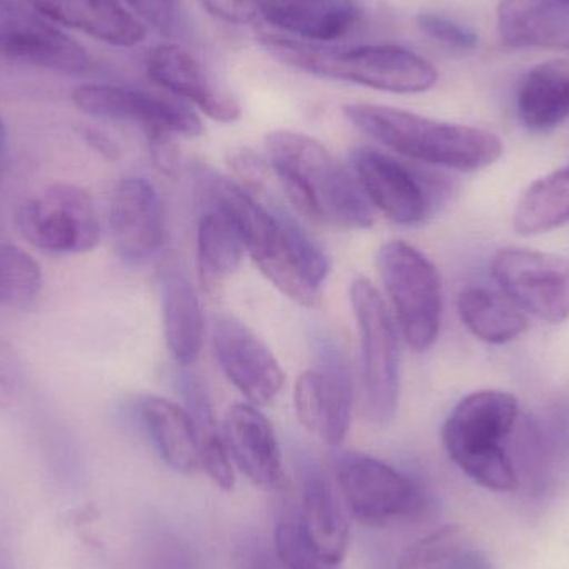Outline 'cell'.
<instances>
[{
    "label": "cell",
    "instance_id": "obj_27",
    "mask_svg": "<svg viewBox=\"0 0 569 569\" xmlns=\"http://www.w3.org/2000/svg\"><path fill=\"white\" fill-rule=\"evenodd\" d=\"M458 313L468 330L491 345H503L527 331L521 308L505 293L487 287L463 288L458 295Z\"/></svg>",
    "mask_w": 569,
    "mask_h": 569
},
{
    "label": "cell",
    "instance_id": "obj_14",
    "mask_svg": "<svg viewBox=\"0 0 569 569\" xmlns=\"http://www.w3.org/2000/svg\"><path fill=\"white\" fill-rule=\"evenodd\" d=\"M213 353L227 380L256 407L272 403L284 383L269 345L239 318L222 315L212 328Z\"/></svg>",
    "mask_w": 569,
    "mask_h": 569
},
{
    "label": "cell",
    "instance_id": "obj_29",
    "mask_svg": "<svg viewBox=\"0 0 569 569\" xmlns=\"http://www.w3.org/2000/svg\"><path fill=\"white\" fill-rule=\"evenodd\" d=\"M398 569H491L461 527L448 525L408 548Z\"/></svg>",
    "mask_w": 569,
    "mask_h": 569
},
{
    "label": "cell",
    "instance_id": "obj_38",
    "mask_svg": "<svg viewBox=\"0 0 569 569\" xmlns=\"http://www.w3.org/2000/svg\"><path fill=\"white\" fill-rule=\"evenodd\" d=\"M16 400V390L13 385L6 377H0V408L10 407Z\"/></svg>",
    "mask_w": 569,
    "mask_h": 569
},
{
    "label": "cell",
    "instance_id": "obj_10",
    "mask_svg": "<svg viewBox=\"0 0 569 569\" xmlns=\"http://www.w3.org/2000/svg\"><path fill=\"white\" fill-rule=\"evenodd\" d=\"M318 367L303 371L295 381L293 405L300 423L311 435L340 447L350 431L353 381L340 348L327 337L315 343Z\"/></svg>",
    "mask_w": 569,
    "mask_h": 569
},
{
    "label": "cell",
    "instance_id": "obj_24",
    "mask_svg": "<svg viewBox=\"0 0 569 569\" xmlns=\"http://www.w3.org/2000/svg\"><path fill=\"white\" fill-rule=\"evenodd\" d=\"M297 525L305 543L318 557L333 567L343 560L350 543L347 515L337 491L320 475L308 478Z\"/></svg>",
    "mask_w": 569,
    "mask_h": 569
},
{
    "label": "cell",
    "instance_id": "obj_35",
    "mask_svg": "<svg viewBox=\"0 0 569 569\" xmlns=\"http://www.w3.org/2000/svg\"><path fill=\"white\" fill-rule=\"evenodd\" d=\"M199 2L207 12L233 26H247L259 19L257 0H199Z\"/></svg>",
    "mask_w": 569,
    "mask_h": 569
},
{
    "label": "cell",
    "instance_id": "obj_11",
    "mask_svg": "<svg viewBox=\"0 0 569 569\" xmlns=\"http://www.w3.org/2000/svg\"><path fill=\"white\" fill-rule=\"evenodd\" d=\"M491 276L521 310L548 323L569 318V259L527 249H503Z\"/></svg>",
    "mask_w": 569,
    "mask_h": 569
},
{
    "label": "cell",
    "instance_id": "obj_28",
    "mask_svg": "<svg viewBox=\"0 0 569 569\" xmlns=\"http://www.w3.org/2000/svg\"><path fill=\"white\" fill-rule=\"evenodd\" d=\"M569 223V163L563 169L537 180L518 202L515 230L531 237Z\"/></svg>",
    "mask_w": 569,
    "mask_h": 569
},
{
    "label": "cell",
    "instance_id": "obj_5",
    "mask_svg": "<svg viewBox=\"0 0 569 569\" xmlns=\"http://www.w3.org/2000/svg\"><path fill=\"white\" fill-rule=\"evenodd\" d=\"M518 401L507 391L465 397L447 418L443 443L468 478L491 491L517 488L518 475L505 443L517 427Z\"/></svg>",
    "mask_w": 569,
    "mask_h": 569
},
{
    "label": "cell",
    "instance_id": "obj_7",
    "mask_svg": "<svg viewBox=\"0 0 569 569\" xmlns=\"http://www.w3.org/2000/svg\"><path fill=\"white\" fill-rule=\"evenodd\" d=\"M350 303L360 338L363 410L370 423L385 427L400 401V348L388 305L368 279L353 280Z\"/></svg>",
    "mask_w": 569,
    "mask_h": 569
},
{
    "label": "cell",
    "instance_id": "obj_8",
    "mask_svg": "<svg viewBox=\"0 0 569 569\" xmlns=\"http://www.w3.org/2000/svg\"><path fill=\"white\" fill-rule=\"evenodd\" d=\"M337 478L351 515L370 528L408 523L427 507L423 491L410 477L368 455H343Z\"/></svg>",
    "mask_w": 569,
    "mask_h": 569
},
{
    "label": "cell",
    "instance_id": "obj_2",
    "mask_svg": "<svg viewBox=\"0 0 569 569\" xmlns=\"http://www.w3.org/2000/svg\"><path fill=\"white\" fill-rule=\"evenodd\" d=\"M270 169L291 206L315 222L347 230L373 226L375 210L357 179L307 133L273 130L266 137Z\"/></svg>",
    "mask_w": 569,
    "mask_h": 569
},
{
    "label": "cell",
    "instance_id": "obj_13",
    "mask_svg": "<svg viewBox=\"0 0 569 569\" xmlns=\"http://www.w3.org/2000/svg\"><path fill=\"white\" fill-rule=\"evenodd\" d=\"M351 173L375 209L398 226H420L430 217L433 197L427 180L395 157L358 147L350 152Z\"/></svg>",
    "mask_w": 569,
    "mask_h": 569
},
{
    "label": "cell",
    "instance_id": "obj_36",
    "mask_svg": "<svg viewBox=\"0 0 569 569\" xmlns=\"http://www.w3.org/2000/svg\"><path fill=\"white\" fill-rule=\"evenodd\" d=\"M83 140L96 150L97 153L107 160H117L120 157V147L112 137L107 133L100 132L97 129H90V127H83L82 130Z\"/></svg>",
    "mask_w": 569,
    "mask_h": 569
},
{
    "label": "cell",
    "instance_id": "obj_22",
    "mask_svg": "<svg viewBox=\"0 0 569 569\" xmlns=\"http://www.w3.org/2000/svg\"><path fill=\"white\" fill-rule=\"evenodd\" d=\"M498 30L513 49L569 50V0H501Z\"/></svg>",
    "mask_w": 569,
    "mask_h": 569
},
{
    "label": "cell",
    "instance_id": "obj_19",
    "mask_svg": "<svg viewBox=\"0 0 569 569\" xmlns=\"http://www.w3.org/2000/svg\"><path fill=\"white\" fill-rule=\"evenodd\" d=\"M259 19L291 39L330 43L343 39L361 22L353 0H257Z\"/></svg>",
    "mask_w": 569,
    "mask_h": 569
},
{
    "label": "cell",
    "instance_id": "obj_18",
    "mask_svg": "<svg viewBox=\"0 0 569 569\" xmlns=\"http://www.w3.org/2000/svg\"><path fill=\"white\" fill-rule=\"evenodd\" d=\"M223 440L232 463L257 487L273 490L283 483V461L272 423L259 407L236 403L223 418Z\"/></svg>",
    "mask_w": 569,
    "mask_h": 569
},
{
    "label": "cell",
    "instance_id": "obj_34",
    "mask_svg": "<svg viewBox=\"0 0 569 569\" xmlns=\"http://www.w3.org/2000/svg\"><path fill=\"white\" fill-rule=\"evenodd\" d=\"M233 569H287L276 547L256 537H243L232 551Z\"/></svg>",
    "mask_w": 569,
    "mask_h": 569
},
{
    "label": "cell",
    "instance_id": "obj_15",
    "mask_svg": "<svg viewBox=\"0 0 569 569\" xmlns=\"http://www.w3.org/2000/svg\"><path fill=\"white\" fill-rule=\"evenodd\" d=\"M0 53L72 76L92 67L89 53L77 40L13 0H0Z\"/></svg>",
    "mask_w": 569,
    "mask_h": 569
},
{
    "label": "cell",
    "instance_id": "obj_20",
    "mask_svg": "<svg viewBox=\"0 0 569 569\" xmlns=\"http://www.w3.org/2000/svg\"><path fill=\"white\" fill-rule=\"evenodd\" d=\"M40 16L113 47H136L147 27L119 0H26Z\"/></svg>",
    "mask_w": 569,
    "mask_h": 569
},
{
    "label": "cell",
    "instance_id": "obj_6",
    "mask_svg": "<svg viewBox=\"0 0 569 569\" xmlns=\"http://www.w3.org/2000/svg\"><path fill=\"white\" fill-rule=\"evenodd\" d=\"M377 267L401 337L411 350L425 353L440 335L443 313L437 267L420 250L401 240L381 247Z\"/></svg>",
    "mask_w": 569,
    "mask_h": 569
},
{
    "label": "cell",
    "instance_id": "obj_12",
    "mask_svg": "<svg viewBox=\"0 0 569 569\" xmlns=\"http://www.w3.org/2000/svg\"><path fill=\"white\" fill-rule=\"evenodd\" d=\"M77 109L96 119L137 123L149 133L173 137H199L203 133L200 117L176 97L157 96L143 90L109 83H83L72 93Z\"/></svg>",
    "mask_w": 569,
    "mask_h": 569
},
{
    "label": "cell",
    "instance_id": "obj_26",
    "mask_svg": "<svg viewBox=\"0 0 569 569\" xmlns=\"http://www.w3.org/2000/svg\"><path fill=\"white\" fill-rule=\"evenodd\" d=\"M242 237L229 217L216 209L203 213L197 230V273L207 295L219 293L242 266Z\"/></svg>",
    "mask_w": 569,
    "mask_h": 569
},
{
    "label": "cell",
    "instance_id": "obj_30",
    "mask_svg": "<svg viewBox=\"0 0 569 569\" xmlns=\"http://www.w3.org/2000/svg\"><path fill=\"white\" fill-rule=\"evenodd\" d=\"M42 284V270L29 253L0 246V305L26 310L39 300Z\"/></svg>",
    "mask_w": 569,
    "mask_h": 569
},
{
    "label": "cell",
    "instance_id": "obj_39",
    "mask_svg": "<svg viewBox=\"0 0 569 569\" xmlns=\"http://www.w3.org/2000/svg\"><path fill=\"white\" fill-rule=\"evenodd\" d=\"M7 130L6 123H3L2 116H0V156H2L3 147H6Z\"/></svg>",
    "mask_w": 569,
    "mask_h": 569
},
{
    "label": "cell",
    "instance_id": "obj_16",
    "mask_svg": "<svg viewBox=\"0 0 569 569\" xmlns=\"http://www.w3.org/2000/svg\"><path fill=\"white\" fill-rule=\"evenodd\" d=\"M146 70L156 86L192 103L216 122L232 123L242 117V106L233 92L180 43H160L150 50Z\"/></svg>",
    "mask_w": 569,
    "mask_h": 569
},
{
    "label": "cell",
    "instance_id": "obj_33",
    "mask_svg": "<svg viewBox=\"0 0 569 569\" xmlns=\"http://www.w3.org/2000/svg\"><path fill=\"white\" fill-rule=\"evenodd\" d=\"M133 16L152 26L162 36H172L180 20V0H122Z\"/></svg>",
    "mask_w": 569,
    "mask_h": 569
},
{
    "label": "cell",
    "instance_id": "obj_1",
    "mask_svg": "<svg viewBox=\"0 0 569 569\" xmlns=\"http://www.w3.org/2000/svg\"><path fill=\"white\" fill-rule=\"evenodd\" d=\"M193 172L209 209L229 217L262 276L295 303L317 307L330 260L300 223L212 167L200 163Z\"/></svg>",
    "mask_w": 569,
    "mask_h": 569
},
{
    "label": "cell",
    "instance_id": "obj_32",
    "mask_svg": "<svg viewBox=\"0 0 569 569\" xmlns=\"http://www.w3.org/2000/svg\"><path fill=\"white\" fill-rule=\"evenodd\" d=\"M417 26L425 36L443 43V46L451 47V49L473 50L480 42L477 33L470 27L463 26L450 17L441 16V13H418Z\"/></svg>",
    "mask_w": 569,
    "mask_h": 569
},
{
    "label": "cell",
    "instance_id": "obj_17",
    "mask_svg": "<svg viewBox=\"0 0 569 569\" xmlns=\"http://www.w3.org/2000/svg\"><path fill=\"white\" fill-rule=\"evenodd\" d=\"M110 237L123 262L140 266L159 253L166 237V212L153 183L142 177H127L110 203Z\"/></svg>",
    "mask_w": 569,
    "mask_h": 569
},
{
    "label": "cell",
    "instance_id": "obj_25",
    "mask_svg": "<svg viewBox=\"0 0 569 569\" xmlns=\"http://www.w3.org/2000/svg\"><path fill=\"white\" fill-rule=\"evenodd\" d=\"M521 122L533 132L555 129L569 120V62H547L531 69L517 93Z\"/></svg>",
    "mask_w": 569,
    "mask_h": 569
},
{
    "label": "cell",
    "instance_id": "obj_37",
    "mask_svg": "<svg viewBox=\"0 0 569 569\" xmlns=\"http://www.w3.org/2000/svg\"><path fill=\"white\" fill-rule=\"evenodd\" d=\"M159 558V565H157L156 569H196L192 555L186 553L182 548L177 547V543H173L172 548L166 550V553L162 551Z\"/></svg>",
    "mask_w": 569,
    "mask_h": 569
},
{
    "label": "cell",
    "instance_id": "obj_21",
    "mask_svg": "<svg viewBox=\"0 0 569 569\" xmlns=\"http://www.w3.org/2000/svg\"><path fill=\"white\" fill-rule=\"evenodd\" d=\"M163 333L170 355L180 367H190L200 357L206 338V318L196 287L177 266L162 272Z\"/></svg>",
    "mask_w": 569,
    "mask_h": 569
},
{
    "label": "cell",
    "instance_id": "obj_4",
    "mask_svg": "<svg viewBox=\"0 0 569 569\" xmlns=\"http://www.w3.org/2000/svg\"><path fill=\"white\" fill-rule=\"evenodd\" d=\"M260 42L270 56L291 69L381 92L400 96L427 92L438 80V70L430 60L391 43L328 49L276 33H266Z\"/></svg>",
    "mask_w": 569,
    "mask_h": 569
},
{
    "label": "cell",
    "instance_id": "obj_9",
    "mask_svg": "<svg viewBox=\"0 0 569 569\" xmlns=\"http://www.w3.org/2000/svg\"><path fill=\"white\" fill-rule=\"evenodd\" d=\"M16 223L23 239L53 256H77L96 249L100 222L86 190L53 183L17 209Z\"/></svg>",
    "mask_w": 569,
    "mask_h": 569
},
{
    "label": "cell",
    "instance_id": "obj_31",
    "mask_svg": "<svg viewBox=\"0 0 569 569\" xmlns=\"http://www.w3.org/2000/svg\"><path fill=\"white\" fill-rule=\"evenodd\" d=\"M276 547L283 567L287 569H333V565L327 563L318 557L301 537L297 521L283 520L277 525Z\"/></svg>",
    "mask_w": 569,
    "mask_h": 569
},
{
    "label": "cell",
    "instance_id": "obj_3",
    "mask_svg": "<svg viewBox=\"0 0 569 569\" xmlns=\"http://www.w3.org/2000/svg\"><path fill=\"white\" fill-rule=\"evenodd\" d=\"M343 116L388 150L428 166L475 172L493 166L503 153V143L488 130L441 122L395 107L347 103Z\"/></svg>",
    "mask_w": 569,
    "mask_h": 569
},
{
    "label": "cell",
    "instance_id": "obj_23",
    "mask_svg": "<svg viewBox=\"0 0 569 569\" xmlns=\"http://www.w3.org/2000/svg\"><path fill=\"white\" fill-rule=\"evenodd\" d=\"M137 410L162 460L177 473H196L200 468L199 437L187 408L157 395H143Z\"/></svg>",
    "mask_w": 569,
    "mask_h": 569
}]
</instances>
